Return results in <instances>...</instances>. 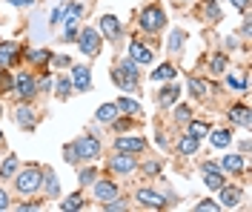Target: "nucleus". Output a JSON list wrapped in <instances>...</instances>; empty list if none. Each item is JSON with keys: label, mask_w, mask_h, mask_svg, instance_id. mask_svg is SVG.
<instances>
[{"label": "nucleus", "mask_w": 252, "mask_h": 212, "mask_svg": "<svg viewBox=\"0 0 252 212\" xmlns=\"http://www.w3.org/2000/svg\"><path fill=\"white\" fill-rule=\"evenodd\" d=\"M112 81H115V86H121L124 92H138L141 89V66L135 63L132 58L118 61V66L112 69Z\"/></svg>", "instance_id": "nucleus-1"}, {"label": "nucleus", "mask_w": 252, "mask_h": 212, "mask_svg": "<svg viewBox=\"0 0 252 212\" xmlns=\"http://www.w3.org/2000/svg\"><path fill=\"white\" fill-rule=\"evenodd\" d=\"M15 186L20 195H32V192H37L40 186H43V166H37V163H26L23 169H17L15 172Z\"/></svg>", "instance_id": "nucleus-2"}, {"label": "nucleus", "mask_w": 252, "mask_h": 212, "mask_svg": "<svg viewBox=\"0 0 252 212\" xmlns=\"http://www.w3.org/2000/svg\"><path fill=\"white\" fill-rule=\"evenodd\" d=\"M138 26H141L143 32L158 34L163 26H166V12H163V6H158V3L143 6V9H141V17H138Z\"/></svg>", "instance_id": "nucleus-3"}, {"label": "nucleus", "mask_w": 252, "mask_h": 212, "mask_svg": "<svg viewBox=\"0 0 252 212\" xmlns=\"http://www.w3.org/2000/svg\"><path fill=\"white\" fill-rule=\"evenodd\" d=\"M75 43H78V49L83 52L86 58H97V55H100V49H103V37H100V32H94L92 26L80 29Z\"/></svg>", "instance_id": "nucleus-4"}, {"label": "nucleus", "mask_w": 252, "mask_h": 212, "mask_svg": "<svg viewBox=\"0 0 252 212\" xmlns=\"http://www.w3.org/2000/svg\"><path fill=\"white\" fill-rule=\"evenodd\" d=\"M72 147H75V152H78L80 161H97L100 152H103L100 141H97L94 135H80L78 141H72Z\"/></svg>", "instance_id": "nucleus-5"}, {"label": "nucleus", "mask_w": 252, "mask_h": 212, "mask_svg": "<svg viewBox=\"0 0 252 212\" xmlns=\"http://www.w3.org/2000/svg\"><path fill=\"white\" fill-rule=\"evenodd\" d=\"M12 92H15L20 100H32L37 95V78H34V75H17Z\"/></svg>", "instance_id": "nucleus-6"}, {"label": "nucleus", "mask_w": 252, "mask_h": 212, "mask_svg": "<svg viewBox=\"0 0 252 212\" xmlns=\"http://www.w3.org/2000/svg\"><path fill=\"white\" fill-rule=\"evenodd\" d=\"M72 89H78V92H89L92 89V69L86 63H75L72 66Z\"/></svg>", "instance_id": "nucleus-7"}, {"label": "nucleus", "mask_w": 252, "mask_h": 212, "mask_svg": "<svg viewBox=\"0 0 252 212\" xmlns=\"http://www.w3.org/2000/svg\"><path fill=\"white\" fill-rule=\"evenodd\" d=\"M121 34H124V26H121V20L115 15H103L100 17V37L103 40H109V43H118L121 40Z\"/></svg>", "instance_id": "nucleus-8"}, {"label": "nucleus", "mask_w": 252, "mask_h": 212, "mask_svg": "<svg viewBox=\"0 0 252 212\" xmlns=\"http://www.w3.org/2000/svg\"><path fill=\"white\" fill-rule=\"evenodd\" d=\"M109 169L115 172V175H132V172L138 169V161H135V155H129V152H121V155H112Z\"/></svg>", "instance_id": "nucleus-9"}, {"label": "nucleus", "mask_w": 252, "mask_h": 212, "mask_svg": "<svg viewBox=\"0 0 252 212\" xmlns=\"http://www.w3.org/2000/svg\"><path fill=\"white\" fill-rule=\"evenodd\" d=\"M204 175H206L204 183H206V189H209V192H218L220 186L226 183V175L220 172L218 163H212V161H206V163H204Z\"/></svg>", "instance_id": "nucleus-10"}, {"label": "nucleus", "mask_w": 252, "mask_h": 212, "mask_svg": "<svg viewBox=\"0 0 252 212\" xmlns=\"http://www.w3.org/2000/svg\"><path fill=\"white\" fill-rule=\"evenodd\" d=\"M15 121H17V126L26 132H32L37 126V115H34V106H29V100H23L15 109Z\"/></svg>", "instance_id": "nucleus-11"}, {"label": "nucleus", "mask_w": 252, "mask_h": 212, "mask_svg": "<svg viewBox=\"0 0 252 212\" xmlns=\"http://www.w3.org/2000/svg\"><path fill=\"white\" fill-rule=\"evenodd\" d=\"M143 149H146V141H143V138H132V135L115 138V152H129V155H141Z\"/></svg>", "instance_id": "nucleus-12"}, {"label": "nucleus", "mask_w": 252, "mask_h": 212, "mask_svg": "<svg viewBox=\"0 0 252 212\" xmlns=\"http://www.w3.org/2000/svg\"><path fill=\"white\" fill-rule=\"evenodd\" d=\"M135 201H138L141 207H149V210H163V207H166V198L158 195L155 189H138V192H135Z\"/></svg>", "instance_id": "nucleus-13"}, {"label": "nucleus", "mask_w": 252, "mask_h": 212, "mask_svg": "<svg viewBox=\"0 0 252 212\" xmlns=\"http://www.w3.org/2000/svg\"><path fill=\"white\" fill-rule=\"evenodd\" d=\"M129 58H132L138 66H146V63H152V61H155L152 49H149V46H143L141 40H132V43H129Z\"/></svg>", "instance_id": "nucleus-14"}, {"label": "nucleus", "mask_w": 252, "mask_h": 212, "mask_svg": "<svg viewBox=\"0 0 252 212\" xmlns=\"http://www.w3.org/2000/svg\"><path fill=\"white\" fill-rule=\"evenodd\" d=\"M92 186H94V198H97V201H112V198H118V183L112 178L94 181Z\"/></svg>", "instance_id": "nucleus-15"}, {"label": "nucleus", "mask_w": 252, "mask_h": 212, "mask_svg": "<svg viewBox=\"0 0 252 212\" xmlns=\"http://www.w3.org/2000/svg\"><path fill=\"white\" fill-rule=\"evenodd\" d=\"M218 192H220V207H226V210L238 207V204H241V198H244L241 186H229V183H223Z\"/></svg>", "instance_id": "nucleus-16"}, {"label": "nucleus", "mask_w": 252, "mask_h": 212, "mask_svg": "<svg viewBox=\"0 0 252 212\" xmlns=\"http://www.w3.org/2000/svg\"><path fill=\"white\" fill-rule=\"evenodd\" d=\"M229 121L232 123H238V126H244V129H250V123H252V118H250V106L247 103H235V106H229Z\"/></svg>", "instance_id": "nucleus-17"}, {"label": "nucleus", "mask_w": 252, "mask_h": 212, "mask_svg": "<svg viewBox=\"0 0 252 212\" xmlns=\"http://www.w3.org/2000/svg\"><path fill=\"white\" fill-rule=\"evenodd\" d=\"M15 63H17V43L3 40V43H0V66L9 69V66H15Z\"/></svg>", "instance_id": "nucleus-18"}, {"label": "nucleus", "mask_w": 252, "mask_h": 212, "mask_svg": "<svg viewBox=\"0 0 252 212\" xmlns=\"http://www.w3.org/2000/svg\"><path fill=\"white\" fill-rule=\"evenodd\" d=\"M178 98H181V86H175V83H166V86L158 92V103H160L163 109H169Z\"/></svg>", "instance_id": "nucleus-19"}, {"label": "nucleus", "mask_w": 252, "mask_h": 212, "mask_svg": "<svg viewBox=\"0 0 252 212\" xmlns=\"http://www.w3.org/2000/svg\"><path fill=\"white\" fill-rule=\"evenodd\" d=\"M244 166H247V158H244V155H223V158H220V169H223V172L238 175V172H244Z\"/></svg>", "instance_id": "nucleus-20"}, {"label": "nucleus", "mask_w": 252, "mask_h": 212, "mask_svg": "<svg viewBox=\"0 0 252 212\" xmlns=\"http://www.w3.org/2000/svg\"><path fill=\"white\" fill-rule=\"evenodd\" d=\"M206 138H209V144H212V147H218V149H223V147H229V144H232V132H229V129H212Z\"/></svg>", "instance_id": "nucleus-21"}, {"label": "nucleus", "mask_w": 252, "mask_h": 212, "mask_svg": "<svg viewBox=\"0 0 252 212\" xmlns=\"http://www.w3.org/2000/svg\"><path fill=\"white\" fill-rule=\"evenodd\" d=\"M43 186H46L49 198H58V195H61V183H58L55 169H43Z\"/></svg>", "instance_id": "nucleus-22"}, {"label": "nucleus", "mask_w": 252, "mask_h": 212, "mask_svg": "<svg viewBox=\"0 0 252 212\" xmlns=\"http://www.w3.org/2000/svg\"><path fill=\"white\" fill-rule=\"evenodd\" d=\"M115 106H118V112H121V115H132V118H138V115H141V103H138V100H132V98H118Z\"/></svg>", "instance_id": "nucleus-23"}, {"label": "nucleus", "mask_w": 252, "mask_h": 212, "mask_svg": "<svg viewBox=\"0 0 252 212\" xmlns=\"http://www.w3.org/2000/svg\"><path fill=\"white\" fill-rule=\"evenodd\" d=\"M17 169H20V158L17 155H9L6 161L0 163V178H15Z\"/></svg>", "instance_id": "nucleus-24"}, {"label": "nucleus", "mask_w": 252, "mask_h": 212, "mask_svg": "<svg viewBox=\"0 0 252 212\" xmlns=\"http://www.w3.org/2000/svg\"><path fill=\"white\" fill-rule=\"evenodd\" d=\"M226 63H229V58H226L223 52H218V55H212V61H209V72H212V75H223V72H226Z\"/></svg>", "instance_id": "nucleus-25"}, {"label": "nucleus", "mask_w": 252, "mask_h": 212, "mask_svg": "<svg viewBox=\"0 0 252 212\" xmlns=\"http://www.w3.org/2000/svg\"><path fill=\"white\" fill-rule=\"evenodd\" d=\"M178 152H181V155H195V152H198V138L184 135V138L178 141Z\"/></svg>", "instance_id": "nucleus-26"}, {"label": "nucleus", "mask_w": 252, "mask_h": 212, "mask_svg": "<svg viewBox=\"0 0 252 212\" xmlns=\"http://www.w3.org/2000/svg\"><path fill=\"white\" fill-rule=\"evenodd\" d=\"M175 75H178V69L169 63H163V66H158L155 72H152V81H172Z\"/></svg>", "instance_id": "nucleus-27"}, {"label": "nucleus", "mask_w": 252, "mask_h": 212, "mask_svg": "<svg viewBox=\"0 0 252 212\" xmlns=\"http://www.w3.org/2000/svg\"><path fill=\"white\" fill-rule=\"evenodd\" d=\"M115 115H118V106H115V103H103V106H100V109L94 112V118H97L100 123H109Z\"/></svg>", "instance_id": "nucleus-28"}, {"label": "nucleus", "mask_w": 252, "mask_h": 212, "mask_svg": "<svg viewBox=\"0 0 252 212\" xmlns=\"http://www.w3.org/2000/svg\"><path fill=\"white\" fill-rule=\"evenodd\" d=\"M52 52L49 49H34V52H29V61L32 63H37V66H46V63H52Z\"/></svg>", "instance_id": "nucleus-29"}, {"label": "nucleus", "mask_w": 252, "mask_h": 212, "mask_svg": "<svg viewBox=\"0 0 252 212\" xmlns=\"http://www.w3.org/2000/svg\"><path fill=\"white\" fill-rule=\"evenodd\" d=\"M80 12H83V6H80V3H69V6L63 9V20H66V26H69V23H78Z\"/></svg>", "instance_id": "nucleus-30"}, {"label": "nucleus", "mask_w": 252, "mask_h": 212, "mask_svg": "<svg viewBox=\"0 0 252 212\" xmlns=\"http://www.w3.org/2000/svg\"><path fill=\"white\" fill-rule=\"evenodd\" d=\"M61 210H63V212L83 210V195H80V192H75V195H69L66 201H61Z\"/></svg>", "instance_id": "nucleus-31"}, {"label": "nucleus", "mask_w": 252, "mask_h": 212, "mask_svg": "<svg viewBox=\"0 0 252 212\" xmlns=\"http://www.w3.org/2000/svg\"><path fill=\"white\" fill-rule=\"evenodd\" d=\"M206 20H209V23H220V20H223V12H220L218 0H209V3H206Z\"/></svg>", "instance_id": "nucleus-32"}, {"label": "nucleus", "mask_w": 252, "mask_h": 212, "mask_svg": "<svg viewBox=\"0 0 252 212\" xmlns=\"http://www.w3.org/2000/svg\"><path fill=\"white\" fill-rule=\"evenodd\" d=\"M187 135H192V138H206L209 135V126L206 123H201V121H189V129H187Z\"/></svg>", "instance_id": "nucleus-33"}, {"label": "nucleus", "mask_w": 252, "mask_h": 212, "mask_svg": "<svg viewBox=\"0 0 252 212\" xmlns=\"http://www.w3.org/2000/svg\"><path fill=\"white\" fill-rule=\"evenodd\" d=\"M189 92H192L195 98H201V100H204L209 89H206V83L201 81V78H189Z\"/></svg>", "instance_id": "nucleus-34"}, {"label": "nucleus", "mask_w": 252, "mask_h": 212, "mask_svg": "<svg viewBox=\"0 0 252 212\" xmlns=\"http://www.w3.org/2000/svg\"><path fill=\"white\" fill-rule=\"evenodd\" d=\"M80 186H92L94 181H97V169L94 166H86V169H80Z\"/></svg>", "instance_id": "nucleus-35"}, {"label": "nucleus", "mask_w": 252, "mask_h": 212, "mask_svg": "<svg viewBox=\"0 0 252 212\" xmlns=\"http://www.w3.org/2000/svg\"><path fill=\"white\" fill-rule=\"evenodd\" d=\"M181 49H184V32L175 29V32L169 34V52H181Z\"/></svg>", "instance_id": "nucleus-36"}, {"label": "nucleus", "mask_w": 252, "mask_h": 212, "mask_svg": "<svg viewBox=\"0 0 252 212\" xmlns=\"http://www.w3.org/2000/svg\"><path fill=\"white\" fill-rule=\"evenodd\" d=\"M55 92H58V98H61V100H66L69 95H72V81H69V78H61Z\"/></svg>", "instance_id": "nucleus-37"}, {"label": "nucleus", "mask_w": 252, "mask_h": 212, "mask_svg": "<svg viewBox=\"0 0 252 212\" xmlns=\"http://www.w3.org/2000/svg\"><path fill=\"white\" fill-rule=\"evenodd\" d=\"M12 89H15V78L3 69V72H0V92L6 95V92H12Z\"/></svg>", "instance_id": "nucleus-38"}, {"label": "nucleus", "mask_w": 252, "mask_h": 212, "mask_svg": "<svg viewBox=\"0 0 252 212\" xmlns=\"http://www.w3.org/2000/svg\"><path fill=\"white\" fill-rule=\"evenodd\" d=\"M63 161L69 163V166H78V163H80L78 152H75V147H72V144H69V147L63 149Z\"/></svg>", "instance_id": "nucleus-39"}, {"label": "nucleus", "mask_w": 252, "mask_h": 212, "mask_svg": "<svg viewBox=\"0 0 252 212\" xmlns=\"http://www.w3.org/2000/svg\"><path fill=\"white\" fill-rule=\"evenodd\" d=\"M175 121H178V123H189V121H192V109H189V106H178V109H175Z\"/></svg>", "instance_id": "nucleus-40"}, {"label": "nucleus", "mask_w": 252, "mask_h": 212, "mask_svg": "<svg viewBox=\"0 0 252 212\" xmlns=\"http://www.w3.org/2000/svg\"><path fill=\"white\" fill-rule=\"evenodd\" d=\"M78 26H75V23H69V26H66V34H63V43H72V40H78Z\"/></svg>", "instance_id": "nucleus-41"}, {"label": "nucleus", "mask_w": 252, "mask_h": 212, "mask_svg": "<svg viewBox=\"0 0 252 212\" xmlns=\"http://www.w3.org/2000/svg\"><path fill=\"white\" fill-rule=\"evenodd\" d=\"M141 172H146V175H158V172H160V163H158V161L141 163Z\"/></svg>", "instance_id": "nucleus-42"}, {"label": "nucleus", "mask_w": 252, "mask_h": 212, "mask_svg": "<svg viewBox=\"0 0 252 212\" xmlns=\"http://www.w3.org/2000/svg\"><path fill=\"white\" fill-rule=\"evenodd\" d=\"M195 210L198 212H215V210H220V204H215V201H201V204H198V207H195Z\"/></svg>", "instance_id": "nucleus-43"}, {"label": "nucleus", "mask_w": 252, "mask_h": 212, "mask_svg": "<svg viewBox=\"0 0 252 212\" xmlns=\"http://www.w3.org/2000/svg\"><path fill=\"white\" fill-rule=\"evenodd\" d=\"M63 9H66V6H58V9H52V17H49V23H61V20H63Z\"/></svg>", "instance_id": "nucleus-44"}, {"label": "nucleus", "mask_w": 252, "mask_h": 212, "mask_svg": "<svg viewBox=\"0 0 252 212\" xmlns=\"http://www.w3.org/2000/svg\"><path fill=\"white\" fill-rule=\"evenodd\" d=\"M9 210V195H6V189L0 186V212H6Z\"/></svg>", "instance_id": "nucleus-45"}, {"label": "nucleus", "mask_w": 252, "mask_h": 212, "mask_svg": "<svg viewBox=\"0 0 252 212\" xmlns=\"http://www.w3.org/2000/svg\"><path fill=\"white\" fill-rule=\"evenodd\" d=\"M55 61V66H61V69H66V66H72V61L69 58H63V55H58V58H52Z\"/></svg>", "instance_id": "nucleus-46"}, {"label": "nucleus", "mask_w": 252, "mask_h": 212, "mask_svg": "<svg viewBox=\"0 0 252 212\" xmlns=\"http://www.w3.org/2000/svg\"><path fill=\"white\" fill-rule=\"evenodd\" d=\"M235 9H241V12H247V6H250V0H229Z\"/></svg>", "instance_id": "nucleus-47"}, {"label": "nucleus", "mask_w": 252, "mask_h": 212, "mask_svg": "<svg viewBox=\"0 0 252 212\" xmlns=\"http://www.w3.org/2000/svg\"><path fill=\"white\" fill-rule=\"evenodd\" d=\"M223 46H226V49H235V46H238V40L232 37V34H229V37H223Z\"/></svg>", "instance_id": "nucleus-48"}, {"label": "nucleus", "mask_w": 252, "mask_h": 212, "mask_svg": "<svg viewBox=\"0 0 252 212\" xmlns=\"http://www.w3.org/2000/svg\"><path fill=\"white\" fill-rule=\"evenodd\" d=\"M6 3H9V6H32L34 0H6Z\"/></svg>", "instance_id": "nucleus-49"}, {"label": "nucleus", "mask_w": 252, "mask_h": 212, "mask_svg": "<svg viewBox=\"0 0 252 212\" xmlns=\"http://www.w3.org/2000/svg\"><path fill=\"white\" fill-rule=\"evenodd\" d=\"M241 34H244V40H247V37H250V17H247V20H244V26H241Z\"/></svg>", "instance_id": "nucleus-50"}, {"label": "nucleus", "mask_w": 252, "mask_h": 212, "mask_svg": "<svg viewBox=\"0 0 252 212\" xmlns=\"http://www.w3.org/2000/svg\"><path fill=\"white\" fill-rule=\"evenodd\" d=\"M17 210H20V212H26V210H40V204H20Z\"/></svg>", "instance_id": "nucleus-51"}, {"label": "nucleus", "mask_w": 252, "mask_h": 212, "mask_svg": "<svg viewBox=\"0 0 252 212\" xmlns=\"http://www.w3.org/2000/svg\"><path fill=\"white\" fill-rule=\"evenodd\" d=\"M0 115H3V100H0Z\"/></svg>", "instance_id": "nucleus-52"}, {"label": "nucleus", "mask_w": 252, "mask_h": 212, "mask_svg": "<svg viewBox=\"0 0 252 212\" xmlns=\"http://www.w3.org/2000/svg\"><path fill=\"white\" fill-rule=\"evenodd\" d=\"M0 141H3V132H0Z\"/></svg>", "instance_id": "nucleus-53"}, {"label": "nucleus", "mask_w": 252, "mask_h": 212, "mask_svg": "<svg viewBox=\"0 0 252 212\" xmlns=\"http://www.w3.org/2000/svg\"><path fill=\"white\" fill-rule=\"evenodd\" d=\"M0 72H3V66H0Z\"/></svg>", "instance_id": "nucleus-54"}]
</instances>
